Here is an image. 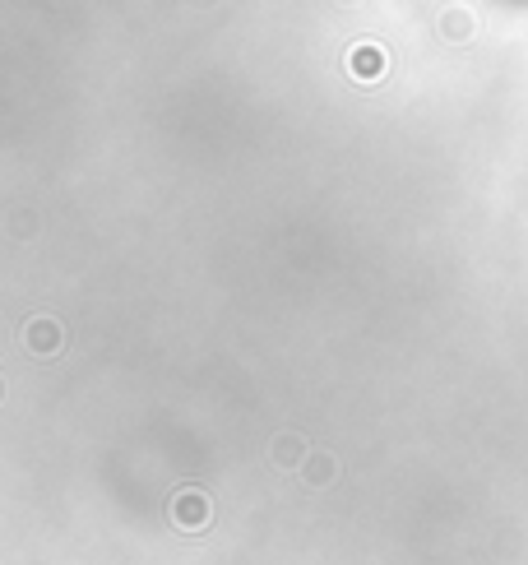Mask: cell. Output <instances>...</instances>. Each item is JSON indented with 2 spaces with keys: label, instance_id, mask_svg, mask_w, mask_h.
Listing matches in <instances>:
<instances>
[{
  "label": "cell",
  "instance_id": "cell-3",
  "mask_svg": "<svg viewBox=\"0 0 528 565\" xmlns=\"http://www.w3.org/2000/svg\"><path fill=\"white\" fill-rule=\"evenodd\" d=\"M329 473H334V464H329L325 454H315L311 464H306V482H325V478H329Z\"/></svg>",
  "mask_w": 528,
  "mask_h": 565
},
{
  "label": "cell",
  "instance_id": "cell-1",
  "mask_svg": "<svg viewBox=\"0 0 528 565\" xmlns=\"http://www.w3.org/2000/svg\"><path fill=\"white\" fill-rule=\"evenodd\" d=\"M172 519L181 528H204L209 524V501H204L200 491H181L172 501Z\"/></svg>",
  "mask_w": 528,
  "mask_h": 565
},
{
  "label": "cell",
  "instance_id": "cell-4",
  "mask_svg": "<svg viewBox=\"0 0 528 565\" xmlns=\"http://www.w3.org/2000/svg\"><path fill=\"white\" fill-rule=\"evenodd\" d=\"M28 343H33V348H42V352H47L51 343H56V329H51V325H33V329H28Z\"/></svg>",
  "mask_w": 528,
  "mask_h": 565
},
{
  "label": "cell",
  "instance_id": "cell-2",
  "mask_svg": "<svg viewBox=\"0 0 528 565\" xmlns=\"http://www.w3.org/2000/svg\"><path fill=\"white\" fill-rule=\"evenodd\" d=\"M352 75L357 79H380L385 75V51L380 47H357L352 51Z\"/></svg>",
  "mask_w": 528,
  "mask_h": 565
}]
</instances>
